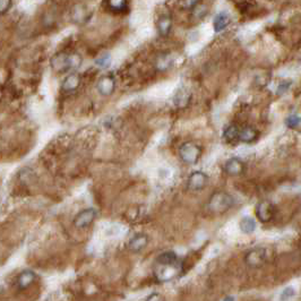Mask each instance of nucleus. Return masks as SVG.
I'll return each mask as SVG.
<instances>
[{
	"label": "nucleus",
	"instance_id": "obj_15",
	"mask_svg": "<svg viewBox=\"0 0 301 301\" xmlns=\"http://www.w3.org/2000/svg\"><path fill=\"white\" fill-rule=\"evenodd\" d=\"M35 281V274L32 271H24L17 278V287L21 290L29 288Z\"/></svg>",
	"mask_w": 301,
	"mask_h": 301
},
{
	"label": "nucleus",
	"instance_id": "obj_29",
	"mask_svg": "<svg viewBox=\"0 0 301 301\" xmlns=\"http://www.w3.org/2000/svg\"><path fill=\"white\" fill-rule=\"evenodd\" d=\"M295 296V290L292 288H287L286 290H283L282 296H281V298L282 299H289L292 298V297Z\"/></svg>",
	"mask_w": 301,
	"mask_h": 301
},
{
	"label": "nucleus",
	"instance_id": "obj_11",
	"mask_svg": "<svg viewBox=\"0 0 301 301\" xmlns=\"http://www.w3.org/2000/svg\"><path fill=\"white\" fill-rule=\"evenodd\" d=\"M258 137V131L252 126H244L240 128L239 131V142L250 144L254 143Z\"/></svg>",
	"mask_w": 301,
	"mask_h": 301
},
{
	"label": "nucleus",
	"instance_id": "obj_10",
	"mask_svg": "<svg viewBox=\"0 0 301 301\" xmlns=\"http://www.w3.org/2000/svg\"><path fill=\"white\" fill-rule=\"evenodd\" d=\"M116 87L115 79L111 76H103L99 79L98 83V91L102 95H110L114 93Z\"/></svg>",
	"mask_w": 301,
	"mask_h": 301
},
{
	"label": "nucleus",
	"instance_id": "obj_1",
	"mask_svg": "<svg viewBox=\"0 0 301 301\" xmlns=\"http://www.w3.org/2000/svg\"><path fill=\"white\" fill-rule=\"evenodd\" d=\"M235 205V198L226 191H215L207 203V210L213 214H223Z\"/></svg>",
	"mask_w": 301,
	"mask_h": 301
},
{
	"label": "nucleus",
	"instance_id": "obj_16",
	"mask_svg": "<svg viewBox=\"0 0 301 301\" xmlns=\"http://www.w3.org/2000/svg\"><path fill=\"white\" fill-rule=\"evenodd\" d=\"M239 131H240V127L232 123V125H229L223 130V138L227 140L229 143H234V142H239Z\"/></svg>",
	"mask_w": 301,
	"mask_h": 301
},
{
	"label": "nucleus",
	"instance_id": "obj_14",
	"mask_svg": "<svg viewBox=\"0 0 301 301\" xmlns=\"http://www.w3.org/2000/svg\"><path fill=\"white\" fill-rule=\"evenodd\" d=\"M172 27V19L169 15H163L156 23V29L161 37H168Z\"/></svg>",
	"mask_w": 301,
	"mask_h": 301
},
{
	"label": "nucleus",
	"instance_id": "obj_24",
	"mask_svg": "<svg viewBox=\"0 0 301 301\" xmlns=\"http://www.w3.org/2000/svg\"><path fill=\"white\" fill-rule=\"evenodd\" d=\"M111 63V56L109 54H104L98 60H96V65L100 68H108Z\"/></svg>",
	"mask_w": 301,
	"mask_h": 301
},
{
	"label": "nucleus",
	"instance_id": "obj_3",
	"mask_svg": "<svg viewBox=\"0 0 301 301\" xmlns=\"http://www.w3.org/2000/svg\"><path fill=\"white\" fill-rule=\"evenodd\" d=\"M158 266L155 268V278L158 279L160 282H167L175 279L177 275L180 274L181 271V266H180L179 262L174 264H156Z\"/></svg>",
	"mask_w": 301,
	"mask_h": 301
},
{
	"label": "nucleus",
	"instance_id": "obj_8",
	"mask_svg": "<svg viewBox=\"0 0 301 301\" xmlns=\"http://www.w3.org/2000/svg\"><path fill=\"white\" fill-rule=\"evenodd\" d=\"M96 218V211L93 208H86L75 216L74 226L77 229L87 228Z\"/></svg>",
	"mask_w": 301,
	"mask_h": 301
},
{
	"label": "nucleus",
	"instance_id": "obj_20",
	"mask_svg": "<svg viewBox=\"0 0 301 301\" xmlns=\"http://www.w3.org/2000/svg\"><path fill=\"white\" fill-rule=\"evenodd\" d=\"M284 123H286V126L290 128V129H296V128H298L301 125V117L297 114H291L286 118Z\"/></svg>",
	"mask_w": 301,
	"mask_h": 301
},
{
	"label": "nucleus",
	"instance_id": "obj_5",
	"mask_svg": "<svg viewBox=\"0 0 301 301\" xmlns=\"http://www.w3.org/2000/svg\"><path fill=\"white\" fill-rule=\"evenodd\" d=\"M266 250L264 248H252L244 255V263L251 268H258L266 262Z\"/></svg>",
	"mask_w": 301,
	"mask_h": 301
},
{
	"label": "nucleus",
	"instance_id": "obj_27",
	"mask_svg": "<svg viewBox=\"0 0 301 301\" xmlns=\"http://www.w3.org/2000/svg\"><path fill=\"white\" fill-rule=\"evenodd\" d=\"M290 86H291L290 81H283V82L280 83V85L278 87V91H276V92H278L279 95L284 94L289 90V88H290Z\"/></svg>",
	"mask_w": 301,
	"mask_h": 301
},
{
	"label": "nucleus",
	"instance_id": "obj_22",
	"mask_svg": "<svg viewBox=\"0 0 301 301\" xmlns=\"http://www.w3.org/2000/svg\"><path fill=\"white\" fill-rule=\"evenodd\" d=\"M189 101H190V94L186 93L184 91L180 92V93L176 95L175 102H176V104H178V106H180V107L186 106V104L189 103Z\"/></svg>",
	"mask_w": 301,
	"mask_h": 301
},
{
	"label": "nucleus",
	"instance_id": "obj_18",
	"mask_svg": "<svg viewBox=\"0 0 301 301\" xmlns=\"http://www.w3.org/2000/svg\"><path fill=\"white\" fill-rule=\"evenodd\" d=\"M79 83H81V78L77 74H71L69 76H67L65 78V81L62 83V90L66 92H71L75 91L76 88L79 86Z\"/></svg>",
	"mask_w": 301,
	"mask_h": 301
},
{
	"label": "nucleus",
	"instance_id": "obj_17",
	"mask_svg": "<svg viewBox=\"0 0 301 301\" xmlns=\"http://www.w3.org/2000/svg\"><path fill=\"white\" fill-rule=\"evenodd\" d=\"M239 229L244 235H251L256 230V221L249 216H244L240 220Z\"/></svg>",
	"mask_w": 301,
	"mask_h": 301
},
{
	"label": "nucleus",
	"instance_id": "obj_21",
	"mask_svg": "<svg viewBox=\"0 0 301 301\" xmlns=\"http://www.w3.org/2000/svg\"><path fill=\"white\" fill-rule=\"evenodd\" d=\"M73 18L75 19V21H83V19H85L86 17H87V10H86V8L84 7V6H82V5H78V6H76L75 8H74V10H73Z\"/></svg>",
	"mask_w": 301,
	"mask_h": 301
},
{
	"label": "nucleus",
	"instance_id": "obj_13",
	"mask_svg": "<svg viewBox=\"0 0 301 301\" xmlns=\"http://www.w3.org/2000/svg\"><path fill=\"white\" fill-rule=\"evenodd\" d=\"M147 243H148V237L144 234H138L132 237L129 241V244H128V247H129L130 250L137 252L143 250L144 248L147 246Z\"/></svg>",
	"mask_w": 301,
	"mask_h": 301
},
{
	"label": "nucleus",
	"instance_id": "obj_19",
	"mask_svg": "<svg viewBox=\"0 0 301 301\" xmlns=\"http://www.w3.org/2000/svg\"><path fill=\"white\" fill-rule=\"evenodd\" d=\"M178 262V256L174 251H166L156 258V264H174Z\"/></svg>",
	"mask_w": 301,
	"mask_h": 301
},
{
	"label": "nucleus",
	"instance_id": "obj_26",
	"mask_svg": "<svg viewBox=\"0 0 301 301\" xmlns=\"http://www.w3.org/2000/svg\"><path fill=\"white\" fill-rule=\"evenodd\" d=\"M181 7L187 10H192L196 6L200 3V0H180Z\"/></svg>",
	"mask_w": 301,
	"mask_h": 301
},
{
	"label": "nucleus",
	"instance_id": "obj_25",
	"mask_svg": "<svg viewBox=\"0 0 301 301\" xmlns=\"http://www.w3.org/2000/svg\"><path fill=\"white\" fill-rule=\"evenodd\" d=\"M171 65V58L169 56H162L158 59V62H156V66H158L160 69H167L168 67Z\"/></svg>",
	"mask_w": 301,
	"mask_h": 301
},
{
	"label": "nucleus",
	"instance_id": "obj_2",
	"mask_svg": "<svg viewBox=\"0 0 301 301\" xmlns=\"http://www.w3.org/2000/svg\"><path fill=\"white\" fill-rule=\"evenodd\" d=\"M179 156L184 163L194 166L202 156V147L194 142H187L180 146Z\"/></svg>",
	"mask_w": 301,
	"mask_h": 301
},
{
	"label": "nucleus",
	"instance_id": "obj_4",
	"mask_svg": "<svg viewBox=\"0 0 301 301\" xmlns=\"http://www.w3.org/2000/svg\"><path fill=\"white\" fill-rule=\"evenodd\" d=\"M208 180H210V178H208V176L205 172L194 171L188 177L187 189L189 191H200L205 189Z\"/></svg>",
	"mask_w": 301,
	"mask_h": 301
},
{
	"label": "nucleus",
	"instance_id": "obj_12",
	"mask_svg": "<svg viewBox=\"0 0 301 301\" xmlns=\"http://www.w3.org/2000/svg\"><path fill=\"white\" fill-rule=\"evenodd\" d=\"M230 23H231L230 15H229L227 11H220V13L215 16L214 21H213L214 31L216 32V33L222 32L223 30L227 29Z\"/></svg>",
	"mask_w": 301,
	"mask_h": 301
},
{
	"label": "nucleus",
	"instance_id": "obj_7",
	"mask_svg": "<svg viewBox=\"0 0 301 301\" xmlns=\"http://www.w3.org/2000/svg\"><path fill=\"white\" fill-rule=\"evenodd\" d=\"M52 68L59 73H65V71L73 69V60H71V55L59 54L56 55L51 60Z\"/></svg>",
	"mask_w": 301,
	"mask_h": 301
},
{
	"label": "nucleus",
	"instance_id": "obj_23",
	"mask_svg": "<svg viewBox=\"0 0 301 301\" xmlns=\"http://www.w3.org/2000/svg\"><path fill=\"white\" fill-rule=\"evenodd\" d=\"M108 3H109L111 9L122 10L126 8L127 0H108Z\"/></svg>",
	"mask_w": 301,
	"mask_h": 301
},
{
	"label": "nucleus",
	"instance_id": "obj_6",
	"mask_svg": "<svg viewBox=\"0 0 301 301\" xmlns=\"http://www.w3.org/2000/svg\"><path fill=\"white\" fill-rule=\"evenodd\" d=\"M276 214V207L274 204L268 202V200H263L259 202L256 206V216H257L258 221L262 223H268L275 218Z\"/></svg>",
	"mask_w": 301,
	"mask_h": 301
},
{
	"label": "nucleus",
	"instance_id": "obj_28",
	"mask_svg": "<svg viewBox=\"0 0 301 301\" xmlns=\"http://www.w3.org/2000/svg\"><path fill=\"white\" fill-rule=\"evenodd\" d=\"M11 5V0H0V14L6 13Z\"/></svg>",
	"mask_w": 301,
	"mask_h": 301
},
{
	"label": "nucleus",
	"instance_id": "obj_9",
	"mask_svg": "<svg viewBox=\"0 0 301 301\" xmlns=\"http://www.w3.org/2000/svg\"><path fill=\"white\" fill-rule=\"evenodd\" d=\"M246 170V164L239 158H231L224 164V171L231 177L241 176Z\"/></svg>",
	"mask_w": 301,
	"mask_h": 301
}]
</instances>
